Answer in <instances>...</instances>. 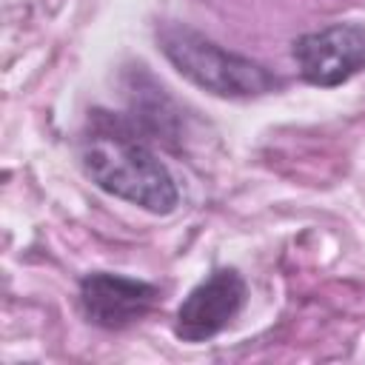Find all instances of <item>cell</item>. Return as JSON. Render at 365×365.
I'll use <instances>...</instances> for the list:
<instances>
[{"label": "cell", "mask_w": 365, "mask_h": 365, "mask_svg": "<svg viewBox=\"0 0 365 365\" xmlns=\"http://www.w3.org/2000/svg\"><path fill=\"white\" fill-rule=\"evenodd\" d=\"M160 48L182 77L217 97H259L279 88V80L265 66L225 51L205 34L180 23L160 31Z\"/></svg>", "instance_id": "2"}, {"label": "cell", "mask_w": 365, "mask_h": 365, "mask_svg": "<svg viewBox=\"0 0 365 365\" xmlns=\"http://www.w3.org/2000/svg\"><path fill=\"white\" fill-rule=\"evenodd\" d=\"M294 60L302 80L325 88L339 86L365 68V31L339 23L302 34L294 43Z\"/></svg>", "instance_id": "3"}, {"label": "cell", "mask_w": 365, "mask_h": 365, "mask_svg": "<svg viewBox=\"0 0 365 365\" xmlns=\"http://www.w3.org/2000/svg\"><path fill=\"white\" fill-rule=\"evenodd\" d=\"M157 299V288L120 274H88L80 282V305L100 328H125L143 319Z\"/></svg>", "instance_id": "5"}, {"label": "cell", "mask_w": 365, "mask_h": 365, "mask_svg": "<svg viewBox=\"0 0 365 365\" xmlns=\"http://www.w3.org/2000/svg\"><path fill=\"white\" fill-rule=\"evenodd\" d=\"M86 174L108 194L134 202L151 214H168L177 205V185L168 168L148 151L128 123L97 111L80 140Z\"/></svg>", "instance_id": "1"}, {"label": "cell", "mask_w": 365, "mask_h": 365, "mask_svg": "<svg viewBox=\"0 0 365 365\" xmlns=\"http://www.w3.org/2000/svg\"><path fill=\"white\" fill-rule=\"evenodd\" d=\"M245 282L237 271L222 268L214 271L205 282H200L180 305L174 331L185 342H202L217 336L242 308Z\"/></svg>", "instance_id": "4"}]
</instances>
